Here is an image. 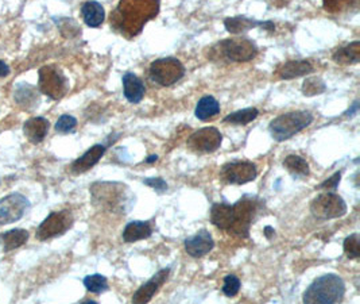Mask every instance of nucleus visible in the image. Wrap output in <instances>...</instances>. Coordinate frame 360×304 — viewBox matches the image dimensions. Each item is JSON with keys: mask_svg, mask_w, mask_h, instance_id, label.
<instances>
[{"mask_svg": "<svg viewBox=\"0 0 360 304\" xmlns=\"http://www.w3.org/2000/svg\"><path fill=\"white\" fill-rule=\"evenodd\" d=\"M98 302H95V301H84V302H81V304H96Z\"/></svg>", "mask_w": 360, "mask_h": 304, "instance_id": "nucleus-42", "label": "nucleus"}, {"mask_svg": "<svg viewBox=\"0 0 360 304\" xmlns=\"http://www.w3.org/2000/svg\"><path fill=\"white\" fill-rule=\"evenodd\" d=\"M211 222L217 228L228 231L232 224V204L215 203L211 208Z\"/></svg>", "mask_w": 360, "mask_h": 304, "instance_id": "nucleus-24", "label": "nucleus"}, {"mask_svg": "<svg viewBox=\"0 0 360 304\" xmlns=\"http://www.w3.org/2000/svg\"><path fill=\"white\" fill-rule=\"evenodd\" d=\"M128 188L122 183H95L91 187L92 202L95 206L109 211H126L124 207L130 206L131 197L126 195Z\"/></svg>", "mask_w": 360, "mask_h": 304, "instance_id": "nucleus-3", "label": "nucleus"}, {"mask_svg": "<svg viewBox=\"0 0 360 304\" xmlns=\"http://www.w3.org/2000/svg\"><path fill=\"white\" fill-rule=\"evenodd\" d=\"M10 67L4 63V61H1L0 60V77H5L8 76V74H10Z\"/></svg>", "mask_w": 360, "mask_h": 304, "instance_id": "nucleus-38", "label": "nucleus"}, {"mask_svg": "<svg viewBox=\"0 0 360 304\" xmlns=\"http://www.w3.org/2000/svg\"><path fill=\"white\" fill-rule=\"evenodd\" d=\"M84 287L95 295H102L103 292L109 291V280L107 277L95 273V274H89L84 279Z\"/></svg>", "mask_w": 360, "mask_h": 304, "instance_id": "nucleus-30", "label": "nucleus"}, {"mask_svg": "<svg viewBox=\"0 0 360 304\" xmlns=\"http://www.w3.org/2000/svg\"><path fill=\"white\" fill-rule=\"evenodd\" d=\"M153 235V226L150 221H133L126 225L122 232V238L127 243L147 239Z\"/></svg>", "mask_w": 360, "mask_h": 304, "instance_id": "nucleus-20", "label": "nucleus"}, {"mask_svg": "<svg viewBox=\"0 0 360 304\" xmlns=\"http://www.w3.org/2000/svg\"><path fill=\"white\" fill-rule=\"evenodd\" d=\"M169 274H170V268H164L159 272H157L134 294L133 303H148L153 299V296L159 291V288L166 283V280L169 279Z\"/></svg>", "mask_w": 360, "mask_h": 304, "instance_id": "nucleus-15", "label": "nucleus"}, {"mask_svg": "<svg viewBox=\"0 0 360 304\" xmlns=\"http://www.w3.org/2000/svg\"><path fill=\"white\" fill-rule=\"evenodd\" d=\"M223 294L227 296V298H234L239 294L240 291V280L239 277H236L235 274H228L224 277L223 280Z\"/></svg>", "mask_w": 360, "mask_h": 304, "instance_id": "nucleus-34", "label": "nucleus"}, {"mask_svg": "<svg viewBox=\"0 0 360 304\" xmlns=\"http://www.w3.org/2000/svg\"><path fill=\"white\" fill-rule=\"evenodd\" d=\"M30 208L29 199L22 193H10L0 199V226L18 222Z\"/></svg>", "mask_w": 360, "mask_h": 304, "instance_id": "nucleus-9", "label": "nucleus"}, {"mask_svg": "<svg viewBox=\"0 0 360 304\" xmlns=\"http://www.w3.org/2000/svg\"><path fill=\"white\" fill-rule=\"evenodd\" d=\"M333 61L340 65H354L360 61V42L354 41L339 47L333 56Z\"/></svg>", "mask_w": 360, "mask_h": 304, "instance_id": "nucleus-22", "label": "nucleus"}, {"mask_svg": "<svg viewBox=\"0 0 360 304\" xmlns=\"http://www.w3.org/2000/svg\"><path fill=\"white\" fill-rule=\"evenodd\" d=\"M144 184H146L147 187L155 190V192H158L159 195L166 192L168 191V183L162 179V177H148V179H144Z\"/></svg>", "mask_w": 360, "mask_h": 304, "instance_id": "nucleus-36", "label": "nucleus"}, {"mask_svg": "<svg viewBox=\"0 0 360 304\" xmlns=\"http://www.w3.org/2000/svg\"><path fill=\"white\" fill-rule=\"evenodd\" d=\"M218 114H220V103L211 95L203 96L199 100L196 110H194L196 118L203 122H207Z\"/></svg>", "mask_w": 360, "mask_h": 304, "instance_id": "nucleus-25", "label": "nucleus"}, {"mask_svg": "<svg viewBox=\"0 0 360 304\" xmlns=\"http://www.w3.org/2000/svg\"><path fill=\"white\" fill-rule=\"evenodd\" d=\"M185 75V67L175 57L158 58L150 65V77L161 87H170Z\"/></svg>", "mask_w": 360, "mask_h": 304, "instance_id": "nucleus-8", "label": "nucleus"}, {"mask_svg": "<svg viewBox=\"0 0 360 304\" xmlns=\"http://www.w3.org/2000/svg\"><path fill=\"white\" fill-rule=\"evenodd\" d=\"M49 127L50 123L46 118L36 116L26 120V123L23 124V133L32 144H41L46 138Z\"/></svg>", "mask_w": 360, "mask_h": 304, "instance_id": "nucleus-19", "label": "nucleus"}, {"mask_svg": "<svg viewBox=\"0 0 360 304\" xmlns=\"http://www.w3.org/2000/svg\"><path fill=\"white\" fill-rule=\"evenodd\" d=\"M29 231L23 228H14L8 230L3 234H0V243L3 246L4 252H11L22 245H25L29 241Z\"/></svg>", "mask_w": 360, "mask_h": 304, "instance_id": "nucleus-23", "label": "nucleus"}, {"mask_svg": "<svg viewBox=\"0 0 360 304\" xmlns=\"http://www.w3.org/2000/svg\"><path fill=\"white\" fill-rule=\"evenodd\" d=\"M107 145L106 144H98L93 145L91 149H88L81 157H78L72 164V172L76 175L85 173L91 168H93L99 160L107 152Z\"/></svg>", "mask_w": 360, "mask_h": 304, "instance_id": "nucleus-16", "label": "nucleus"}, {"mask_svg": "<svg viewBox=\"0 0 360 304\" xmlns=\"http://www.w3.org/2000/svg\"><path fill=\"white\" fill-rule=\"evenodd\" d=\"M346 294L344 280L333 273L317 277L304 292L302 301L306 304H335L343 301Z\"/></svg>", "mask_w": 360, "mask_h": 304, "instance_id": "nucleus-2", "label": "nucleus"}, {"mask_svg": "<svg viewBox=\"0 0 360 304\" xmlns=\"http://www.w3.org/2000/svg\"><path fill=\"white\" fill-rule=\"evenodd\" d=\"M158 12L159 0H120L111 14V26L127 39H133Z\"/></svg>", "mask_w": 360, "mask_h": 304, "instance_id": "nucleus-1", "label": "nucleus"}, {"mask_svg": "<svg viewBox=\"0 0 360 304\" xmlns=\"http://www.w3.org/2000/svg\"><path fill=\"white\" fill-rule=\"evenodd\" d=\"M284 166L289 171V173L295 177V179H304L308 177L311 173L309 164L306 162L305 158L297 155V154H290L284 160Z\"/></svg>", "mask_w": 360, "mask_h": 304, "instance_id": "nucleus-27", "label": "nucleus"}, {"mask_svg": "<svg viewBox=\"0 0 360 304\" xmlns=\"http://www.w3.org/2000/svg\"><path fill=\"white\" fill-rule=\"evenodd\" d=\"M39 91L53 100L64 98L68 92V78L56 65H45L38 72Z\"/></svg>", "mask_w": 360, "mask_h": 304, "instance_id": "nucleus-6", "label": "nucleus"}, {"mask_svg": "<svg viewBox=\"0 0 360 304\" xmlns=\"http://www.w3.org/2000/svg\"><path fill=\"white\" fill-rule=\"evenodd\" d=\"M315 67L306 60H293L280 65L275 71V76L281 80H291L297 77L308 76L313 74Z\"/></svg>", "mask_w": 360, "mask_h": 304, "instance_id": "nucleus-17", "label": "nucleus"}, {"mask_svg": "<svg viewBox=\"0 0 360 304\" xmlns=\"http://www.w3.org/2000/svg\"><path fill=\"white\" fill-rule=\"evenodd\" d=\"M15 102L25 110H33L38 103L36 89L29 84H21L14 94Z\"/></svg>", "mask_w": 360, "mask_h": 304, "instance_id": "nucleus-28", "label": "nucleus"}, {"mask_svg": "<svg viewBox=\"0 0 360 304\" xmlns=\"http://www.w3.org/2000/svg\"><path fill=\"white\" fill-rule=\"evenodd\" d=\"M263 232H265L267 239H273L275 237V230H274V228H271V226H266L265 230H263Z\"/></svg>", "mask_w": 360, "mask_h": 304, "instance_id": "nucleus-39", "label": "nucleus"}, {"mask_svg": "<svg viewBox=\"0 0 360 304\" xmlns=\"http://www.w3.org/2000/svg\"><path fill=\"white\" fill-rule=\"evenodd\" d=\"M258 176L256 166L250 161H232L221 168V177L225 183L234 186H243Z\"/></svg>", "mask_w": 360, "mask_h": 304, "instance_id": "nucleus-12", "label": "nucleus"}, {"mask_svg": "<svg viewBox=\"0 0 360 304\" xmlns=\"http://www.w3.org/2000/svg\"><path fill=\"white\" fill-rule=\"evenodd\" d=\"M311 213L317 219H335L341 218L347 213L344 199L335 192H324L313 199L311 203Z\"/></svg>", "mask_w": 360, "mask_h": 304, "instance_id": "nucleus-7", "label": "nucleus"}, {"mask_svg": "<svg viewBox=\"0 0 360 304\" xmlns=\"http://www.w3.org/2000/svg\"><path fill=\"white\" fill-rule=\"evenodd\" d=\"M359 0H323V6L326 12L339 14L348 8L357 7Z\"/></svg>", "mask_w": 360, "mask_h": 304, "instance_id": "nucleus-32", "label": "nucleus"}, {"mask_svg": "<svg viewBox=\"0 0 360 304\" xmlns=\"http://www.w3.org/2000/svg\"><path fill=\"white\" fill-rule=\"evenodd\" d=\"M77 126V119L72 115H61L56 123V131L61 134L72 133Z\"/></svg>", "mask_w": 360, "mask_h": 304, "instance_id": "nucleus-35", "label": "nucleus"}, {"mask_svg": "<svg viewBox=\"0 0 360 304\" xmlns=\"http://www.w3.org/2000/svg\"><path fill=\"white\" fill-rule=\"evenodd\" d=\"M183 248L190 257L200 259L212 252L215 248V241L208 230H200L183 241Z\"/></svg>", "mask_w": 360, "mask_h": 304, "instance_id": "nucleus-14", "label": "nucleus"}, {"mask_svg": "<svg viewBox=\"0 0 360 304\" xmlns=\"http://www.w3.org/2000/svg\"><path fill=\"white\" fill-rule=\"evenodd\" d=\"M262 206L260 199L251 195H246L232 204V224L227 232L239 238H249L254 218Z\"/></svg>", "mask_w": 360, "mask_h": 304, "instance_id": "nucleus-4", "label": "nucleus"}, {"mask_svg": "<svg viewBox=\"0 0 360 304\" xmlns=\"http://www.w3.org/2000/svg\"><path fill=\"white\" fill-rule=\"evenodd\" d=\"M313 122L309 111H291L277 116L269 124V131L277 142L288 141Z\"/></svg>", "mask_w": 360, "mask_h": 304, "instance_id": "nucleus-5", "label": "nucleus"}, {"mask_svg": "<svg viewBox=\"0 0 360 304\" xmlns=\"http://www.w3.org/2000/svg\"><path fill=\"white\" fill-rule=\"evenodd\" d=\"M223 141L221 133L216 127H204L194 131L188 140V148L194 153H214Z\"/></svg>", "mask_w": 360, "mask_h": 304, "instance_id": "nucleus-13", "label": "nucleus"}, {"mask_svg": "<svg viewBox=\"0 0 360 304\" xmlns=\"http://www.w3.org/2000/svg\"><path fill=\"white\" fill-rule=\"evenodd\" d=\"M122 81H123L124 98L133 105L141 103L144 100V94H146L144 81L133 72L124 74Z\"/></svg>", "mask_w": 360, "mask_h": 304, "instance_id": "nucleus-18", "label": "nucleus"}, {"mask_svg": "<svg viewBox=\"0 0 360 304\" xmlns=\"http://www.w3.org/2000/svg\"><path fill=\"white\" fill-rule=\"evenodd\" d=\"M225 30L231 34H242L247 33L255 28H260L262 22L259 21H252L246 17H234V18H227L224 21Z\"/></svg>", "mask_w": 360, "mask_h": 304, "instance_id": "nucleus-26", "label": "nucleus"}, {"mask_svg": "<svg viewBox=\"0 0 360 304\" xmlns=\"http://www.w3.org/2000/svg\"><path fill=\"white\" fill-rule=\"evenodd\" d=\"M258 115H259V111L255 107H249V109L239 110V111H235L232 114L227 115L223 119V122L245 126V124L251 123L252 120H255L258 118Z\"/></svg>", "mask_w": 360, "mask_h": 304, "instance_id": "nucleus-29", "label": "nucleus"}, {"mask_svg": "<svg viewBox=\"0 0 360 304\" xmlns=\"http://www.w3.org/2000/svg\"><path fill=\"white\" fill-rule=\"evenodd\" d=\"M72 225L73 217L69 211L52 213L39 225V228L36 230V238L39 241H46V239L60 237L72 228Z\"/></svg>", "mask_w": 360, "mask_h": 304, "instance_id": "nucleus-11", "label": "nucleus"}, {"mask_svg": "<svg viewBox=\"0 0 360 304\" xmlns=\"http://www.w3.org/2000/svg\"><path fill=\"white\" fill-rule=\"evenodd\" d=\"M326 85H325L323 78L317 76L308 77L304 84H302V94L305 96H316L325 92Z\"/></svg>", "mask_w": 360, "mask_h": 304, "instance_id": "nucleus-31", "label": "nucleus"}, {"mask_svg": "<svg viewBox=\"0 0 360 304\" xmlns=\"http://www.w3.org/2000/svg\"><path fill=\"white\" fill-rule=\"evenodd\" d=\"M341 180V172H336L333 176H330L328 180L323 182L316 190H336L339 183Z\"/></svg>", "mask_w": 360, "mask_h": 304, "instance_id": "nucleus-37", "label": "nucleus"}, {"mask_svg": "<svg viewBox=\"0 0 360 304\" xmlns=\"http://www.w3.org/2000/svg\"><path fill=\"white\" fill-rule=\"evenodd\" d=\"M344 253L350 260H358L360 257V239L359 234H351L344 239L343 243Z\"/></svg>", "mask_w": 360, "mask_h": 304, "instance_id": "nucleus-33", "label": "nucleus"}, {"mask_svg": "<svg viewBox=\"0 0 360 304\" xmlns=\"http://www.w3.org/2000/svg\"><path fill=\"white\" fill-rule=\"evenodd\" d=\"M359 111V102H355L354 103V106L346 113L344 115H347V116H354V115L357 114Z\"/></svg>", "mask_w": 360, "mask_h": 304, "instance_id": "nucleus-40", "label": "nucleus"}, {"mask_svg": "<svg viewBox=\"0 0 360 304\" xmlns=\"http://www.w3.org/2000/svg\"><path fill=\"white\" fill-rule=\"evenodd\" d=\"M218 46L223 56L234 63L251 61L258 54V46L249 39H225L220 42Z\"/></svg>", "mask_w": 360, "mask_h": 304, "instance_id": "nucleus-10", "label": "nucleus"}, {"mask_svg": "<svg viewBox=\"0 0 360 304\" xmlns=\"http://www.w3.org/2000/svg\"><path fill=\"white\" fill-rule=\"evenodd\" d=\"M157 160H158V155H157V154H153V155L147 157V160H146V164H154Z\"/></svg>", "mask_w": 360, "mask_h": 304, "instance_id": "nucleus-41", "label": "nucleus"}, {"mask_svg": "<svg viewBox=\"0 0 360 304\" xmlns=\"http://www.w3.org/2000/svg\"><path fill=\"white\" fill-rule=\"evenodd\" d=\"M84 22L89 28H99L104 22L106 11L104 7L96 0H88L81 7Z\"/></svg>", "mask_w": 360, "mask_h": 304, "instance_id": "nucleus-21", "label": "nucleus"}]
</instances>
